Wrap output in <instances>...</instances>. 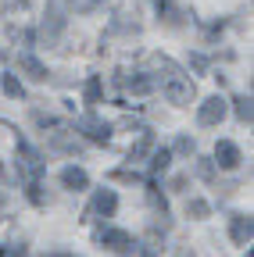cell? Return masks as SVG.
I'll return each mask as SVG.
<instances>
[{
    "label": "cell",
    "instance_id": "8fae6325",
    "mask_svg": "<svg viewBox=\"0 0 254 257\" xmlns=\"http://www.w3.org/2000/svg\"><path fill=\"white\" fill-rule=\"evenodd\" d=\"M236 104V118L243 121V125H250V118H254V107H250V96H240V100H233Z\"/></svg>",
    "mask_w": 254,
    "mask_h": 257
},
{
    "label": "cell",
    "instance_id": "30bf717a",
    "mask_svg": "<svg viewBox=\"0 0 254 257\" xmlns=\"http://www.w3.org/2000/svg\"><path fill=\"white\" fill-rule=\"evenodd\" d=\"M18 64H22V68H25V72H29V75H33V79H40V82H43V79H47V68H43V64H40V61H36V57H29V54H25V57H22V61H18Z\"/></svg>",
    "mask_w": 254,
    "mask_h": 257
},
{
    "label": "cell",
    "instance_id": "9a60e30c",
    "mask_svg": "<svg viewBox=\"0 0 254 257\" xmlns=\"http://www.w3.org/2000/svg\"><path fill=\"white\" fill-rule=\"evenodd\" d=\"M186 214H190V218H208V204L197 200V197H194V200H186Z\"/></svg>",
    "mask_w": 254,
    "mask_h": 257
},
{
    "label": "cell",
    "instance_id": "7c38bea8",
    "mask_svg": "<svg viewBox=\"0 0 254 257\" xmlns=\"http://www.w3.org/2000/svg\"><path fill=\"white\" fill-rule=\"evenodd\" d=\"M101 89H104V82L93 75V79L86 82V104H101Z\"/></svg>",
    "mask_w": 254,
    "mask_h": 257
},
{
    "label": "cell",
    "instance_id": "5bb4252c",
    "mask_svg": "<svg viewBox=\"0 0 254 257\" xmlns=\"http://www.w3.org/2000/svg\"><path fill=\"white\" fill-rule=\"evenodd\" d=\"M129 89H133L136 96H143V93H150V89H154V82H150L147 75H136V79H129Z\"/></svg>",
    "mask_w": 254,
    "mask_h": 257
},
{
    "label": "cell",
    "instance_id": "e0dca14e",
    "mask_svg": "<svg viewBox=\"0 0 254 257\" xmlns=\"http://www.w3.org/2000/svg\"><path fill=\"white\" fill-rule=\"evenodd\" d=\"M115 179H118V182H136L140 175H136V172H129V168H122V172H115Z\"/></svg>",
    "mask_w": 254,
    "mask_h": 257
},
{
    "label": "cell",
    "instance_id": "8992f818",
    "mask_svg": "<svg viewBox=\"0 0 254 257\" xmlns=\"http://www.w3.org/2000/svg\"><path fill=\"white\" fill-rule=\"evenodd\" d=\"M101 243L111 246V250H133V236L122 232V229H104L101 232Z\"/></svg>",
    "mask_w": 254,
    "mask_h": 257
},
{
    "label": "cell",
    "instance_id": "44dd1931",
    "mask_svg": "<svg viewBox=\"0 0 254 257\" xmlns=\"http://www.w3.org/2000/svg\"><path fill=\"white\" fill-rule=\"evenodd\" d=\"M50 257H68V253H50Z\"/></svg>",
    "mask_w": 254,
    "mask_h": 257
},
{
    "label": "cell",
    "instance_id": "277c9868",
    "mask_svg": "<svg viewBox=\"0 0 254 257\" xmlns=\"http://www.w3.org/2000/svg\"><path fill=\"white\" fill-rule=\"evenodd\" d=\"M229 232H233V243H236V246H247L250 236H254V221H250L247 214H233V218H229Z\"/></svg>",
    "mask_w": 254,
    "mask_h": 257
},
{
    "label": "cell",
    "instance_id": "2e32d148",
    "mask_svg": "<svg viewBox=\"0 0 254 257\" xmlns=\"http://www.w3.org/2000/svg\"><path fill=\"white\" fill-rule=\"evenodd\" d=\"M4 93L8 96H25V89H22V82L15 75H4Z\"/></svg>",
    "mask_w": 254,
    "mask_h": 257
},
{
    "label": "cell",
    "instance_id": "ffe728a7",
    "mask_svg": "<svg viewBox=\"0 0 254 257\" xmlns=\"http://www.w3.org/2000/svg\"><path fill=\"white\" fill-rule=\"evenodd\" d=\"M179 257H194V253H190V250H183V253H179Z\"/></svg>",
    "mask_w": 254,
    "mask_h": 257
},
{
    "label": "cell",
    "instance_id": "ac0fdd59",
    "mask_svg": "<svg viewBox=\"0 0 254 257\" xmlns=\"http://www.w3.org/2000/svg\"><path fill=\"white\" fill-rule=\"evenodd\" d=\"M176 150H179V154H194V140H186V136H183V140L176 143Z\"/></svg>",
    "mask_w": 254,
    "mask_h": 257
},
{
    "label": "cell",
    "instance_id": "4fadbf2b",
    "mask_svg": "<svg viewBox=\"0 0 254 257\" xmlns=\"http://www.w3.org/2000/svg\"><path fill=\"white\" fill-rule=\"evenodd\" d=\"M168 161H172V150H157L154 161H150V172H154V175H161V172L168 168Z\"/></svg>",
    "mask_w": 254,
    "mask_h": 257
},
{
    "label": "cell",
    "instance_id": "d6986e66",
    "mask_svg": "<svg viewBox=\"0 0 254 257\" xmlns=\"http://www.w3.org/2000/svg\"><path fill=\"white\" fill-rule=\"evenodd\" d=\"M201 175H204V179H211V175H215V168H211V161H201Z\"/></svg>",
    "mask_w": 254,
    "mask_h": 257
},
{
    "label": "cell",
    "instance_id": "6da1fadb",
    "mask_svg": "<svg viewBox=\"0 0 254 257\" xmlns=\"http://www.w3.org/2000/svg\"><path fill=\"white\" fill-rule=\"evenodd\" d=\"M168 68V75H165V82H161V93L168 96V104H194V96H197V89H194V82H190V75H183V72H176L172 64H165Z\"/></svg>",
    "mask_w": 254,
    "mask_h": 257
},
{
    "label": "cell",
    "instance_id": "7a4b0ae2",
    "mask_svg": "<svg viewBox=\"0 0 254 257\" xmlns=\"http://www.w3.org/2000/svg\"><path fill=\"white\" fill-rule=\"evenodd\" d=\"M75 128H79V133H86L93 143H108V140H111V125L101 121L97 114H82V118L75 121Z\"/></svg>",
    "mask_w": 254,
    "mask_h": 257
},
{
    "label": "cell",
    "instance_id": "3957f363",
    "mask_svg": "<svg viewBox=\"0 0 254 257\" xmlns=\"http://www.w3.org/2000/svg\"><path fill=\"white\" fill-rule=\"evenodd\" d=\"M226 111H229V104L222 100V96H208V100L201 104V111H197V118H201V125H218L222 118H226Z\"/></svg>",
    "mask_w": 254,
    "mask_h": 257
},
{
    "label": "cell",
    "instance_id": "5b68a950",
    "mask_svg": "<svg viewBox=\"0 0 254 257\" xmlns=\"http://www.w3.org/2000/svg\"><path fill=\"white\" fill-rule=\"evenodd\" d=\"M215 161H218V168H226V172L240 168V147H236V143H226V140H222V143L215 147Z\"/></svg>",
    "mask_w": 254,
    "mask_h": 257
},
{
    "label": "cell",
    "instance_id": "52a82bcc",
    "mask_svg": "<svg viewBox=\"0 0 254 257\" xmlns=\"http://www.w3.org/2000/svg\"><path fill=\"white\" fill-rule=\"evenodd\" d=\"M115 207H118V197H115L111 189H101V193H97V200H93V211L104 214V218H111V214H115Z\"/></svg>",
    "mask_w": 254,
    "mask_h": 257
},
{
    "label": "cell",
    "instance_id": "ba28073f",
    "mask_svg": "<svg viewBox=\"0 0 254 257\" xmlns=\"http://www.w3.org/2000/svg\"><path fill=\"white\" fill-rule=\"evenodd\" d=\"M61 182H65V189H86L90 175L82 168H65V172H61Z\"/></svg>",
    "mask_w": 254,
    "mask_h": 257
},
{
    "label": "cell",
    "instance_id": "7402d4cb",
    "mask_svg": "<svg viewBox=\"0 0 254 257\" xmlns=\"http://www.w3.org/2000/svg\"><path fill=\"white\" fill-rule=\"evenodd\" d=\"M22 257H25V253H22Z\"/></svg>",
    "mask_w": 254,
    "mask_h": 257
},
{
    "label": "cell",
    "instance_id": "9c48e42d",
    "mask_svg": "<svg viewBox=\"0 0 254 257\" xmlns=\"http://www.w3.org/2000/svg\"><path fill=\"white\" fill-rule=\"evenodd\" d=\"M150 147H154V133H143V136H140V143H133V147H129V161H140Z\"/></svg>",
    "mask_w": 254,
    "mask_h": 257
}]
</instances>
